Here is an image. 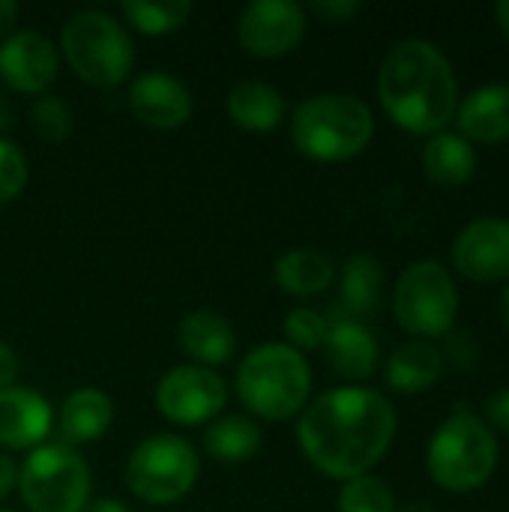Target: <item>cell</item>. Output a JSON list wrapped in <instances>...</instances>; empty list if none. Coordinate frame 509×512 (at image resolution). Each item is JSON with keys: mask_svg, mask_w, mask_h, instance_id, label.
<instances>
[{"mask_svg": "<svg viewBox=\"0 0 509 512\" xmlns=\"http://www.w3.org/2000/svg\"><path fill=\"white\" fill-rule=\"evenodd\" d=\"M399 432L393 402L372 387H333L315 396L297 417L303 459L330 480L372 474L390 453Z\"/></svg>", "mask_w": 509, "mask_h": 512, "instance_id": "cell-1", "label": "cell"}, {"mask_svg": "<svg viewBox=\"0 0 509 512\" xmlns=\"http://www.w3.org/2000/svg\"><path fill=\"white\" fill-rule=\"evenodd\" d=\"M378 102L384 114L411 135L450 129L459 108V78L447 54L423 36L396 42L378 69Z\"/></svg>", "mask_w": 509, "mask_h": 512, "instance_id": "cell-2", "label": "cell"}, {"mask_svg": "<svg viewBox=\"0 0 509 512\" xmlns=\"http://www.w3.org/2000/svg\"><path fill=\"white\" fill-rule=\"evenodd\" d=\"M315 372L306 354L285 342L255 345L237 366L234 393L252 420L288 423L312 402Z\"/></svg>", "mask_w": 509, "mask_h": 512, "instance_id": "cell-3", "label": "cell"}, {"mask_svg": "<svg viewBox=\"0 0 509 512\" xmlns=\"http://www.w3.org/2000/svg\"><path fill=\"white\" fill-rule=\"evenodd\" d=\"M372 138L375 114L369 102L354 93H315L291 111V144L312 162H351Z\"/></svg>", "mask_w": 509, "mask_h": 512, "instance_id": "cell-4", "label": "cell"}, {"mask_svg": "<svg viewBox=\"0 0 509 512\" xmlns=\"http://www.w3.org/2000/svg\"><path fill=\"white\" fill-rule=\"evenodd\" d=\"M498 462V435L483 423V417L465 408H456L441 420L426 444V474L450 495L480 492L495 477Z\"/></svg>", "mask_w": 509, "mask_h": 512, "instance_id": "cell-5", "label": "cell"}, {"mask_svg": "<svg viewBox=\"0 0 509 512\" xmlns=\"http://www.w3.org/2000/svg\"><path fill=\"white\" fill-rule=\"evenodd\" d=\"M60 60L96 90L120 87L135 69V42L126 24L102 9H78L60 27Z\"/></svg>", "mask_w": 509, "mask_h": 512, "instance_id": "cell-6", "label": "cell"}, {"mask_svg": "<svg viewBox=\"0 0 509 512\" xmlns=\"http://www.w3.org/2000/svg\"><path fill=\"white\" fill-rule=\"evenodd\" d=\"M201 474L195 444L177 432H156L135 444L126 459L123 483L129 495L150 507H171L183 501Z\"/></svg>", "mask_w": 509, "mask_h": 512, "instance_id": "cell-7", "label": "cell"}, {"mask_svg": "<svg viewBox=\"0 0 509 512\" xmlns=\"http://www.w3.org/2000/svg\"><path fill=\"white\" fill-rule=\"evenodd\" d=\"M459 288L453 273L435 261L423 258L408 264L393 291H390V312L393 321L414 339L435 342L456 330L459 321Z\"/></svg>", "mask_w": 509, "mask_h": 512, "instance_id": "cell-8", "label": "cell"}, {"mask_svg": "<svg viewBox=\"0 0 509 512\" xmlns=\"http://www.w3.org/2000/svg\"><path fill=\"white\" fill-rule=\"evenodd\" d=\"M15 492L27 512H84L93 501V474L75 447L45 441L18 465Z\"/></svg>", "mask_w": 509, "mask_h": 512, "instance_id": "cell-9", "label": "cell"}, {"mask_svg": "<svg viewBox=\"0 0 509 512\" xmlns=\"http://www.w3.org/2000/svg\"><path fill=\"white\" fill-rule=\"evenodd\" d=\"M228 381L219 375V369H204L195 363L171 366L153 390L156 411L180 429L207 426L216 417L225 414L228 405Z\"/></svg>", "mask_w": 509, "mask_h": 512, "instance_id": "cell-10", "label": "cell"}, {"mask_svg": "<svg viewBox=\"0 0 509 512\" xmlns=\"http://www.w3.org/2000/svg\"><path fill=\"white\" fill-rule=\"evenodd\" d=\"M309 12L297 0H252L237 15V45L255 60H279L300 48Z\"/></svg>", "mask_w": 509, "mask_h": 512, "instance_id": "cell-11", "label": "cell"}, {"mask_svg": "<svg viewBox=\"0 0 509 512\" xmlns=\"http://www.w3.org/2000/svg\"><path fill=\"white\" fill-rule=\"evenodd\" d=\"M60 75V48L33 27H15L0 42V84L18 96H45Z\"/></svg>", "mask_w": 509, "mask_h": 512, "instance_id": "cell-12", "label": "cell"}, {"mask_svg": "<svg viewBox=\"0 0 509 512\" xmlns=\"http://www.w3.org/2000/svg\"><path fill=\"white\" fill-rule=\"evenodd\" d=\"M453 270L477 285L509 282V219L477 216L456 237L450 249Z\"/></svg>", "mask_w": 509, "mask_h": 512, "instance_id": "cell-13", "label": "cell"}, {"mask_svg": "<svg viewBox=\"0 0 509 512\" xmlns=\"http://www.w3.org/2000/svg\"><path fill=\"white\" fill-rule=\"evenodd\" d=\"M126 105L141 126L156 132H174L192 120L195 96L177 75L165 69H147L132 78Z\"/></svg>", "mask_w": 509, "mask_h": 512, "instance_id": "cell-14", "label": "cell"}, {"mask_svg": "<svg viewBox=\"0 0 509 512\" xmlns=\"http://www.w3.org/2000/svg\"><path fill=\"white\" fill-rule=\"evenodd\" d=\"M51 429H54V408L39 390L12 384L0 393V450L3 453H30L42 447Z\"/></svg>", "mask_w": 509, "mask_h": 512, "instance_id": "cell-15", "label": "cell"}, {"mask_svg": "<svg viewBox=\"0 0 509 512\" xmlns=\"http://www.w3.org/2000/svg\"><path fill=\"white\" fill-rule=\"evenodd\" d=\"M330 333L324 339V357L330 369L348 381L351 387H363L381 363V345L369 324L351 321V318H327Z\"/></svg>", "mask_w": 509, "mask_h": 512, "instance_id": "cell-16", "label": "cell"}, {"mask_svg": "<svg viewBox=\"0 0 509 512\" xmlns=\"http://www.w3.org/2000/svg\"><path fill=\"white\" fill-rule=\"evenodd\" d=\"M456 132L471 144H507L509 141V84L492 81L474 87L459 99L456 108Z\"/></svg>", "mask_w": 509, "mask_h": 512, "instance_id": "cell-17", "label": "cell"}, {"mask_svg": "<svg viewBox=\"0 0 509 512\" xmlns=\"http://www.w3.org/2000/svg\"><path fill=\"white\" fill-rule=\"evenodd\" d=\"M177 345L183 357L204 369H219L237 354L234 324L216 309H195L177 324Z\"/></svg>", "mask_w": 509, "mask_h": 512, "instance_id": "cell-18", "label": "cell"}, {"mask_svg": "<svg viewBox=\"0 0 509 512\" xmlns=\"http://www.w3.org/2000/svg\"><path fill=\"white\" fill-rule=\"evenodd\" d=\"M114 423V402L99 387H75L57 408L54 426L60 435V444L66 447H84L96 444L108 435Z\"/></svg>", "mask_w": 509, "mask_h": 512, "instance_id": "cell-19", "label": "cell"}, {"mask_svg": "<svg viewBox=\"0 0 509 512\" xmlns=\"http://www.w3.org/2000/svg\"><path fill=\"white\" fill-rule=\"evenodd\" d=\"M384 300V267L369 252H354L339 270V303L327 318H351L369 324Z\"/></svg>", "mask_w": 509, "mask_h": 512, "instance_id": "cell-20", "label": "cell"}, {"mask_svg": "<svg viewBox=\"0 0 509 512\" xmlns=\"http://www.w3.org/2000/svg\"><path fill=\"white\" fill-rule=\"evenodd\" d=\"M225 111H228V120L237 129L267 135V132H276L285 123L288 102L273 84H267L261 78H249V81H237L228 90Z\"/></svg>", "mask_w": 509, "mask_h": 512, "instance_id": "cell-21", "label": "cell"}, {"mask_svg": "<svg viewBox=\"0 0 509 512\" xmlns=\"http://www.w3.org/2000/svg\"><path fill=\"white\" fill-rule=\"evenodd\" d=\"M444 357L435 342L411 339L399 345L384 363V381L399 396H420L438 387L444 375Z\"/></svg>", "mask_w": 509, "mask_h": 512, "instance_id": "cell-22", "label": "cell"}, {"mask_svg": "<svg viewBox=\"0 0 509 512\" xmlns=\"http://www.w3.org/2000/svg\"><path fill=\"white\" fill-rule=\"evenodd\" d=\"M423 171L432 183L444 189H459L477 174V147L453 129L429 135L423 144Z\"/></svg>", "mask_w": 509, "mask_h": 512, "instance_id": "cell-23", "label": "cell"}, {"mask_svg": "<svg viewBox=\"0 0 509 512\" xmlns=\"http://www.w3.org/2000/svg\"><path fill=\"white\" fill-rule=\"evenodd\" d=\"M273 282L288 297H318L333 288L336 282V264L321 249H291L282 252L273 264Z\"/></svg>", "mask_w": 509, "mask_h": 512, "instance_id": "cell-24", "label": "cell"}, {"mask_svg": "<svg viewBox=\"0 0 509 512\" xmlns=\"http://www.w3.org/2000/svg\"><path fill=\"white\" fill-rule=\"evenodd\" d=\"M204 453L222 465H246L264 447L261 423L249 414H222L204 426Z\"/></svg>", "mask_w": 509, "mask_h": 512, "instance_id": "cell-25", "label": "cell"}, {"mask_svg": "<svg viewBox=\"0 0 509 512\" xmlns=\"http://www.w3.org/2000/svg\"><path fill=\"white\" fill-rule=\"evenodd\" d=\"M195 6L189 0H123L120 18L126 30L141 36H168L192 18Z\"/></svg>", "mask_w": 509, "mask_h": 512, "instance_id": "cell-26", "label": "cell"}, {"mask_svg": "<svg viewBox=\"0 0 509 512\" xmlns=\"http://www.w3.org/2000/svg\"><path fill=\"white\" fill-rule=\"evenodd\" d=\"M399 501L387 480L378 474H363L345 480L336 495V512H396Z\"/></svg>", "mask_w": 509, "mask_h": 512, "instance_id": "cell-27", "label": "cell"}, {"mask_svg": "<svg viewBox=\"0 0 509 512\" xmlns=\"http://www.w3.org/2000/svg\"><path fill=\"white\" fill-rule=\"evenodd\" d=\"M330 333V321L324 312L309 309V306H297L282 318V342L291 345L294 351L306 354V351H321L324 339Z\"/></svg>", "mask_w": 509, "mask_h": 512, "instance_id": "cell-28", "label": "cell"}, {"mask_svg": "<svg viewBox=\"0 0 509 512\" xmlns=\"http://www.w3.org/2000/svg\"><path fill=\"white\" fill-rule=\"evenodd\" d=\"M30 126H33V132L42 141L63 144L72 135V129H75V117H72V108H69L66 99L45 93L30 108Z\"/></svg>", "mask_w": 509, "mask_h": 512, "instance_id": "cell-29", "label": "cell"}, {"mask_svg": "<svg viewBox=\"0 0 509 512\" xmlns=\"http://www.w3.org/2000/svg\"><path fill=\"white\" fill-rule=\"evenodd\" d=\"M27 180H30V162L24 150L6 135H0V207L15 201L24 192Z\"/></svg>", "mask_w": 509, "mask_h": 512, "instance_id": "cell-30", "label": "cell"}, {"mask_svg": "<svg viewBox=\"0 0 509 512\" xmlns=\"http://www.w3.org/2000/svg\"><path fill=\"white\" fill-rule=\"evenodd\" d=\"M441 342H444V348H441L444 366H453L459 372H468V369L477 366V360H480V342L474 339V333L453 330Z\"/></svg>", "mask_w": 509, "mask_h": 512, "instance_id": "cell-31", "label": "cell"}, {"mask_svg": "<svg viewBox=\"0 0 509 512\" xmlns=\"http://www.w3.org/2000/svg\"><path fill=\"white\" fill-rule=\"evenodd\" d=\"M306 12H312L324 24H348L363 12V3L360 0H315L309 3Z\"/></svg>", "mask_w": 509, "mask_h": 512, "instance_id": "cell-32", "label": "cell"}, {"mask_svg": "<svg viewBox=\"0 0 509 512\" xmlns=\"http://www.w3.org/2000/svg\"><path fill=\"white\" fill-rule=\"evenodd\" d=\"M483 423L495 432V435H507L509 438V387L492 393L483 402Z\"/></svg>", "mask_w": 509, "mask_h": 512, "instance_id": "cell-33", "label": "cell"}, {"mask_svg": "<svg viewBox=\"0 0 509 512\" xmlns=\"http://www.w3.org/2000/svg\"><path fill=\"white\" fill-rule=\"evenodd\" d=\"M15 381H18V354L6 342H0V393Z\"/></svg>", "mask_w": 509, "mask_h": 512, "instance_id": "cell-34", "label": "cell"}, {"mask_svg": "<svg viewBox=\"0 0 509 512\" xmlns=\"http://www.w3.org/2000/svg\"><path fill=\"white\" fill-rule=\"evenodd\" d=\"M15 483H18V465L9 453L0 450V504L15 492Z\"/></svg>", "mask_w": 509, "mask_h": 512, "instance_id": "cell-35", "label": "cell"}, {"mask_svg": "<svg viewBox=\"0 0 509 512\" xmlns=\"http://www.w3.org/2000/svg\"><path fill=\"white\" fill-rule=\"evenodd\" d=\"M18 15H21V6L15 0H0V42L15 30Z\"/></svg>", "mask_w": 509, "mask_h": 512, "instance_id": "cell-36", "label": "cell"}, {"mask_svg": "<svg viewBox=\"0 0 509 512\" xmlns=\"http://www.w3.org/2000/svg\"><path fill=\"white\" fill-rule=\"evenodd\" d=\"M84 512H132L120 498H93Z\"/></svg>", "mask_w": 509, "mask_h": 512, "instance_id": "cell-37", "label": "cell"}, {"mask_svg": "<svg viewBox=\"0 0 509 512\" xmlns=\"http://www.w3.org/2000/svg\"><path fill=\"white\" fill-rule=\"evenodd\" d=\"M15 126V105H12V99L6 96V90L0 87V135L6 132V129H12Z\"/></svg>", "mask_w": 509, "mask_h": 512, "instance_id": "cell-38", "label": "cell"}, {"mask_svg": "<svg viewBox=\"0 0 509 512\" xmlns=\"http://www.w3.org/2000/svg\"><path fill=\"white\" fill-rule=\"evenodd\" d=\"M495 21H498V27H501V33L509 39V0H501V3H495Z\"/></svg>", "mask_w": 509, "mask_h": 512, "instance_id": "cell-39", "label": "cell"}, {"mask_svg": "<svg viewBox=\"0 0 509 512\" xmlns=\"http://www.w3.org/2000/svg\"><path fill=\"white\" fill-rule=\"evenodd\" d=\"M396 512H438L432 504H426V501H408V504H402Z\"/></svg>", "mask_w": 509, "mask_h": 512, "instance_id": "cell-40", "label": "cell"}, {"mask_svg": "<svg viewBox=\"0 0 509 512\" xmlns=\"http://www.w3.org/2000/svg\"><path fill=\"white\" fill-rule=\"evenodd\" d=\"M498 309H501V324L507 327V333H509V282H507V288L501 291V303H498Z\"/></svg>", "mask_w": 509, "mask_h": 512, "instance_id": "cell-41", "label": "cell"}, {"mask_svg": "<svg viewBox=\"0 0 509 512\" xmlns=\"http://www.w3.org/2000/svg\"><path fill=\"white\" fill-rule=\"evenodd\" d=\"M0 512H15V510H9V507H0Z\"/></svg>", "mask_w": 509, "mask_h": 512, "instance_id": "cell-42", "label": "cell"}]
</instances>
